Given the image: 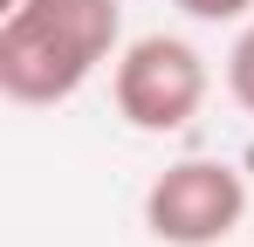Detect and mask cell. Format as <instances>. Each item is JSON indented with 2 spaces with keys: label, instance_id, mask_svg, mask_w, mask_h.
I'll use <instances>...</instances> for the list:
<instances>
[{
  "label": "cell",
  "instance_id": "3957f363",
  "mask_svg": "<svg viewBox=\"0 0 254 247\" xmlns=\"http://www.w3.org/2000/svg\"><path fill=\"white\" fill-rule=\"evenodd\" d=\"M248 220V179L227 158H179L144 185V227L165 247H220Z\"/></svg>",
  "mask_w": 254,
  "mask_h": 247
},
{
  "label": "cell",
  "instance_id": "7a4b0ae2",
  "mask_svg": "<svg viewBox=\"0 0 254 247\" xmlns=\"http://www.w3.org/2000/svg\"><path fill=\"white\" fill-rule=\"evenodd\" d=\"M110 96H117V117L144 137L186 130L206 103V55L179 35H137L110 69Z\"/></svg>",
  "mask_w": 254,
  "mask_h": 247
},
{
  "label": "cell",
  "instance_id": "6da1fadb",
  "mask_svg": "<svg viewBox=\"0 0 254 247\" xmlns=\"http://www.w3.org/2000/svg\"><path fill=\"white\" fill-rule=\"evenodd\" d=\"M117 0H7L0 14V89L21 110L69 103L124 48Z\"/></svg>",
  "mask_w": 254,
  "mask_h": 247
},
{
  "label": "cell",
  "instance_id": "277c9868",
  "mask_svg": "<svg viewBox=\"0 0 254 247\" xmlns=\"http://www.w3.org/2000/svg\"><path fill=\"white\" fill-rule=\"evenodd\" d=\"M227 96L254 117V21L234 35V48H227Z\"/></svg>",
  "mask_w": 254,
  "mask_h": 247
},
{
  "label": "cell",
  "instance_id": "5b68a950",
  "mask_svg": "<svg viewBox=\"0 0 254 247\" xmlns=\"http://www.w3.org/2000/svg\"><path fill=\"white\" fill-rule=\"evenodd\" d=\"M179 14H192V21H241L254 0H172Z\"/></svg>",
  "mask_w": 254,
  "mask_h": 247
}]
</instances>
